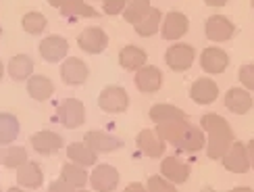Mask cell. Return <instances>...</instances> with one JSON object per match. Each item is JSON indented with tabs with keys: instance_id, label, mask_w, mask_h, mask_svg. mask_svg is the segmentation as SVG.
I'll return each instance as SVG.
<instances>
[{
	"instance_id": "40",
	"label": "cell",
	"mask_w": 254,
	"mask_h": 192,
	"mask_svg": "<svg viewBox=\"0 0 254 192\" xmlns=\"http://www.w3.org/2000/svg\"><path fill=\"white\" fill-rule=\"evenodd\" d=\"M229 0H204L206 6H213V8H219V6H225Z\"/></svg>"
},
{
	"instance_id": "13",
	"label": "cell",
	"mask_w": 254,
	"mask_h": 192,
	"mask_svg": "<svg viewBox=\"0 0 254 192\" xmlns=\"http://www.w3.org/2000/svg\"><path fill=\"white\" fill-rule=\"evenodd\" d=\"M135 88L144 92V94H152L156 90H161L163 86V73L158 67L154 65H144L135 71V78H133Z\"/></svg>"
},
{
	"instance_id": "35",
	"label": "cell",
	"mask_w": 254,
	"mask_h": 192,
	"mask_svg": "<svg viewBox=\"0 0 254 192\" xmlns=\"http://www.w3.org/2000/svg\"><path fill=\"white\" fill-rule=\"evenodd\" d=\"M146 188H148V192H177L175 184L169 182V180L163 176H150Z\"/></svg>"
},
{
	"instance_id": "24",
	"label": "cell",
	"mask_w": 254,
	"mask_h": 192,
	"mask_svg": "<svg viewBox=\"0 0 254 192\" xmlns=\"http://www.w3.org/2000/svg\"><path fill=\"white\" fill-rule=\"evenodd\" d=\"M67 157L71 163H77L81 167L98 165V153L92 151L86 142H71L67 146Z\"/></svg>"
},
{
	"instance_id": "5",
	"label": "cell",
	"mask_w": 254,
	"mask_h": 192,
	"mask_svg": "<svg viewBox=\"0 0 254 192\" xmlns=\"http://www.w3.org/2000/svg\"><path fill=\"white\" fill-rule=\"evenodd\" d=\"M90 184L96 192H115V188L119 186V172L107 163L94 165V172L90 174Z\"/></svg>"
},
{
	"instance_id": "49",
	"label": "cell",
	"mask_w": 254,
	"mask_h": 192,
	"mask_svg": "<svg viewBox=\"0 0 254 192\" xmlns=\"http://www.w3.org/2000/svg\"><path fill=\"white\" fill-rule=\"evenodd\" d=\"M250 4H252V8H254V0H250Z\"/></svg>"
},
{
	"instance_id": "21",
	"label": "cell",
	"mask_w": 254,
	"mask_h": 192,
	"mask_svg": "<svg viewBox=\"0 0 254 192\" xmlns=\"http://www.w3.org/2000/svg\"><path fill=\"white\" fill-rule=\"evenodd\" d=\"M252 96L246 88H229L225 92V106L236 115H246L252 109Z\"/></svg>"
},
{
	"instance_id": "43",
	"label": "cell",
	"mask_w": 254,
	"mask_h": 192,
	"mask_svg": "<svg viewBox=\"0 0 254 192\" xmlns=\"http://www.w3.org/2000/svg\"><path fill=\"white\" fill-rule=\"evenodd\" d=\"M229 192H254V190L248 188V186H238V188H231Z\"/></svg>"
},
{
	"instance_id": "48",
	"label": "cell",
	"mask_w": 254,
	"mask_h": 192,
	"mask_svg": "<svg viewBox=\"0 0 254 192\" xmlns=\"http://www.w3.org/2000/svg\"><path fill=\"white\" fill-rule=\"evenodd\" d=\"M0 38H2V25H0Z\"/></svg>"
},
{
	"instance_id": "1",
	"label": "cell",
	"mask_w": 254,
	"mask_h": 192,
	"mask_svg": "<svg viewBox=\"0 0 254 192\" xmlns=\"http://www.w3.org/2000/svg\"><path fill=\"white\" fill-rule=\"evenodd\" d=\"M200 127L206 134V155L208 159H223V155L229 151V146L234 144V130H231L229 121L225 117L217 113H206L200 119Z\"/></svg>"
},
{
	"instance_id": "8",
	"label": "cell",
	"mask_w": 254,
	"mask_h": 192,
	"mask_svg": "<svg viewBox=\"0 0 254 192\" xmlns=\"http://www.w3.org/2000/svg\"><path fill=\"white\" fill-rule=\"evenodd\" d=\"M204 34L210 42H227L236 36V25L225 15H213L206 19Z\"/></svg>"
},
{
	"instance_id": "42",
	"label": "cell",
	"mask_w": 254,
	"mask_h": 192,
	"mask_svg": "<svg viewBox=\"0 0 254 192\" xmlns=\"http://www.w3.org/2000/svg\"><path fill=\"white\" fill-rule=\"evenodd\" d=\"M48 4H50L52 8H61L63 4H65V0H48Z\"/></svg>"
},
{
	"instance_id": "31",
	"label": "cell",
	"mask_w": 254,
	"mask_h": 192,
	"mask_svg": "<svg viewBox=\"0 0 254 192\" xmlns=\"http://www.w3.org/2000/svg\"><path fill=\"white\" fill-rule=\"evenodd\" d=\"M61 13L73 19V17H100V13L94 6L86 4V0H65L61 6Z\"/></svg>"
},
{
	"instance_id": "25",
	"label": "cell",
	"mask_w": 254,
	"mask_h": 192,
	"mask_svg": "<svg viewBox=\"0 0 254 192\" xmlns=\"http://www.w3.org/2000/svg\"><path fill=\"white\" fill-rule=\"evenodd\" d=\"M27 94L34 100L44 102L55 94V84H52V80L48 76H40V73H36V76H31L27 80Z\"/></svg>"
},
{
	"instance_id": "38",
	"label": "cell",
	"mask_w": 254,
	"mask_h": 192,
	"mask_svg": "<svg viewBox=\"0 0 254 192\" xmlns=\"http://www.w3.org/2000/svg\"><path fill=\"white\" fill-rule=\"evenodd\" d=\"M48 192H77V188H73L71 184H67L65 180H55L50 186H48Z\"/></svg>"
},
{
	"instance_id": "34",
	"label": "cell",
	"mask_w": 254,
	"mask_h": 192,
	"mask_svg": "<svg viewBox=\"0 0 254 192\" xmlns=\"http://www.w3.org/2000/svg\"><path fill=\"white\" fill-rule=\"evenodd\" d=\"M0 157L6 169H19L23 163H27V151L23 146H4Z\"/></svg>"
},
{
	"instance_id": "32",
	"label": "cell",
	"mask_w": 254,
	"mask_h": 192,
	"mask_svg": "<svg viewBox=\"0 0 254 192\" xmlns=\"http://www.w3.org/2000/svg\"><path fill=\"white\" fill-rule=\"evenodd\" d=\"M150 8H152L150 0H129L127 6H125V10H123V19L127 21V23L135 25V23H140L148 13H150Z\"/></svg>"
},
{
	"instance_id": "10",
	"label": "cell",
	"mask_w": 254,
	"mask_h": 192,
	"mask_svg": "<svg viewBox=\"0 0 254 192\" xmlns=\"http://www.w3.org/2000/svg\"><path fill=\"white\" fill-rule=\"evenodd\" d=\"M88 76H90V67L77 57H69L61 65V80L67 86H81V84H86Z\"/></svg>"
},
{
	"instance_id": "23",
	"label": "cell",
	"mask_w": 254,
	"mask_h": 192,
	"mask_svg": "<svg viewBox=\"0 0 254 192\" xmlns=\"http://www.w3.org/2000/svg\"><path fill=\"white\" fill-rule=\"evenodd\" d=\"M146 63H148L146 50L140 48V46H135V44H127L119 52V65L123 69H127V71H137L140 67H144Z\"/></svg>"
},
{
	"instance_id": "30",
	"label": "cell",
	"mask_w": 254,
	"mask_h": 192,
	"mask_svg": "<svg viewBox=\"0 0 254 192\" xmlns=\"http://www.w3.org/2000/svg\"><path fill=\"white\" fill-rule=\"evenodd\" d=\"M161 23H163V13L158 8H150V13H148L140 23H135L133 29H135V34L137 36H142V38H150L154 36L158 29H161Z\"/></svg>"
},
{
	"instance_id": "16",
	"label": "cell",
	"mask_w": 254,
	"mask_h": 192,
	"mask_svg": "<svg viewBox=\"0 0 254 192\" xmlns=\"http://www.w3.org/2000/svg\"><path fill=\"white\" fill-rule=\"evenodd\" d=\"M31 146H34V151L40 153V155H55L63 148V136L52 132V130H40L38 134H34L29 138Z\"/></svg>"
},
{
	"instance_id": "29",
	"label": "cell",
	"mask_w": 254,
	"mask_h": 192,
	"mask_svg": "<svg viewBox=\"0 0 254 192\" xmlns=\"http://www.w3.org/2000/svg\"><path fill=\"white\" fill-rule=\"evenodd\" d=\"M61 180H65L67 184H71L73 188H83L90 182V174L86 172V167H81L77 163H65L61 169Z\"/></svg>"
},
{
	"instance_id": "4",
	"label": "cell",
	"mask_w": 254,
	"mask_h": 192,
	"mask_svg": "<svg viewBox=\"0 0 254 192\" xmlns=\"http://www.w3.org/2000/svg\"><path fill=\"white\" fill-rule=\"evenodd\" d=\"M98 106L104 113H125L129 106V94L121 86H107L98 96Z\"/></svg>"
},
{
	"instance_id": "39",
	"label": "cell",
	"mask_w": 254,
	"mask_h": 192,
	"mask_svg": "<svg viewBox=\"0 0 254 192\" xmlns=\"http://www.w3.org/2000/svg\"><path fill=\"white\" fill-rule=\"evenodd\" d=\"M123 192H148V188H146L144 184H140V182H131V184L125 186Z\"/></svg>"
},
{
	"instance_id": "50",
	"label": "cell",
	"mask_w": 254,
	"mask_h": 192,
	"mask_svg": "<svg viewBox=\"0 0 254 192\" xmlns=\"http://www.w3.org/2000/svg\"><path fill=\"white\" fill-rule=\"evenodd\" d=\"M0 165H2V157H0Z\"/></svg>"
},
{
	"instance_id": "14",
	"label": "cell",
	"mask_w": 254,
	"mask_h": 192,
	"mask_svg": "<svg viewBox=\"0 0 254 192\" xmlns=\"http://www.w3.org/2000/svg\"><path fill=\"white\" fill-rule=\"evenodd\" d=\"M40 57L46 63H59L67 57L69 52V42L63 36H46L40 42Z\"/></svg>"
},
{
	"instance_id": "11",
	"label": "cell",
	"mask_w": 254,
	"mask_h": 192,
	"mask_svg": "<svg viewBox=\"0 0 254 192\" xmlns=\"http://www.w3.org/2000/svg\"><path fill=\"white\" fill-rule=\"evenodd\" d=\"M229 65V55L219 48V46H208L200 52V67H202L210 76H217V73H223Z\"/></svg>"
},
{
	"instance_id": "26",
	"label": "cell",
	"mask_w": 254,
	"mask_h": 192,
	"mask_svg": "<svg viewBox=\"0 0 254 192\" xmlns=\"http://www.w3.org/2000/svg\"><path fill=\"white\" fill-rule=\"evenodd\" d=\"M150 119L158 125V123H167V121H177V119H186V113L175 104L169 102H158L150 106Z\"/></svg>"
},
{
	"instance_id": "27",
	"label": "cell",
	"mask_w": 254,
	"mask_h": 192,
	"mask_svg": "<svg viewBox=\"0 0 254 192\" xmlns=\"http://www.w3.org/2000/svg\"><path fill=\"white\" fill-rule=\"evenodd\" d=\"M21 130V123L13 113H6V111H0V146H6L10 142L17 140Z\"/></svg>"
},
{
	"instance_id": "44",
	"label": "cell",
	"mask_w": 254,
	"mask_h": 192,
	"mask_svg": "<svg viewBox=\"0 0 254 192\" xmlns=\"http://www.w3.org/2000/svg\"><path fill=\"white\" fill-rule=\"evenodd\" d=\"M6 192H25L23 188H19V186H13V188H8Z\"/></svg>"
},
{
	"instance_id": "46",
	"label": "cell",
	"mask_w": 254,
	"mask_h": 192,
	"mask_svg": "<svg viewBox=\"0 0 254 192\" xmlns=\"http://www.w3.org/2000/svg\"><path fill=\"white\" fill-rule=\"evenodd\" d=\"M202 192H213V188H204V190H202Z\"/></svg>"
},
{
	"instance_id": "18",
	"label": "cell",
	"mask_w": 254,
	"mask_h": 192,
	"mask_svg": "<svg viewBox=\"0 0 254 192\" xmlns=\"http://www.w3.org/2000/svg\"><path fill=\"white\" fill-rule=\"evenodd\" d=\"M190 96L196 104H210L217 100L219 96V86L215 84V80H208V78H200L196 80L192 86H190Z\"/></svg>"
},
{
	"instance_id": "6",
	"label": "cell",
	"mask_w": 254,
	"mask_h": 192,
	"mask_svg": "<svg viewBox=\"0 0 254 192\" xmlns=\"http://www.w3.org/2000/svg\"><path fill=\"white\" fill-rule=\"evenodd\" d=\"M223 167L231 174H246L248 169L252 167L250 165V157H248V148L244 142H234L229 146V151L223 155Z\"/></svg>"
},
{
	"instance_id": "7",
	"label": "cell",
	"mask_w": 254,
	"mask_h": 192,
	"mask_svg": "<svg viewBox=\"0 0 254 192\" xmlns=\"http://www.w3.org/2000/svg\"><path fill=\"white\" fill-rule=\"evenodd\" d=\"M190 29V19L186 17V13L182 10H171V13H167L163 23H161V36L169 42L173 40H179L188 34Z\"/></svg>"
},
{
	"instance_id": "33",
	"label": "cell",
	"mask_w": 254,
	"mask_h": 192,
	"mask_svg": "<svg viewBox=\"0 0 254 192\" xmlns=\"http://www.w3.org/2000/svg\"><path fill=\"white\" fill-rule=\"evenodd\" d=\"M48 25V19L40 13V10H29V13L23 15V19H21V27H23V31H27L29 36H40L42 31L46 29Z\"/></svg>"
},
{
	"instance_id": "37",
	"label": "cell",
	"mask_w": 254,
	"mask_h": 192,
	"mask_svg": "<svg viewBox=\"0 0 254 192\" xmlns=\"http://www.w3.org/2000/svg\"><path fill=\"white\" fill-rule=\"evenodd\" d=\"M129 0H102V10L107 15H119L125 10Z\"/></svg>"
},
{
	"instance_id": "22",
	"label": "cell",
	"mask_w": 254,
	"mask_h": 192,
	"mask_svg": "<svg viewBox=\"0 0 254 192\" xmlns=\"http://www.w3.org/2000/svg\"><path fill=\"white\" fill-rule=\"evenodd\" d=\"M6 73L13 82H23L34 76V59L29 55H15L8 61L6 65Z\"/></svg>"
},
{
	"instance_id": "51",
	"label": "cell",
	"mask_w": 254,
	"mask_h": 192,
	"mask_svg": "<svg viewBox=\"0 0 254 192\" xmlns=\"http://www.w3.org/2000/svg\"><path fill=\"white\" fill-rule=\"evenodd\" d=\"M0 192H2V188H0Z\"/></svg>"
},
{
	"instance_id": "36",
	"label": "cell",
	"mask_w": 254,
	"mask_h": 192,
	"mask_svg": "<svg viewBox=\"0 0 254 192\" xmlns=\"http://www.w3.org/2000/svg\"><path fill=\"white\" fill-rule=\"evenodd\" d=\"M238 80L248 92H254V63H246L238 71Z\"/></svg>"
},
{
	"instance_id": "45",
	"label": "cell",
	"mask_w": 254,
	"mask_h": 192,
	"mask_svg": "<svg viewBox=\"0 0 254 192\" xmlns=\"http://www.w3.org/2000/svg\"><path fill=\"white\" fill-rule=\"evenodd\" d=\"M2 78H4V63L0 61V80H2Z\"/></svg>"
},
{
	"instance_id": "2",
	"label": "cell",
	"mask_w": 254,
	"mask_h": 192,
	"mask_svg": "<svg viewBox=\"0 0 254 192\" xmlns=\"http://www.w3.org/2000/svg\"><path fill=\"white\" fill-rule=\"evenodd\" d=\"M57 119L61 125L75 130V127L83 125V121H86V106H83L79 98H65L57 109Z\"/></svg>"
},
{
	"instance_id": "41",
	"label": "cell",
	"mask_w": 254,
	"mask_h": 192,
	"mask_svg": "<svg viewBox=\"0 0 254 192\" xmlns=\"http://www.w3.org/2000/svg\"><path fill=\"white\" fill-rule=\"evenodd\" d=\"M246 148H248V157H250V165H252V169H254V138L246 144Z\"/></svg>"
},
{
	"instance_id": "3",
	"label": "cell",
	"mask_w": 254,
	"mask_h": 192,
	"mask_svg": "<svg viewBox=\"0 0 254 192\" xmlns=\"http://www.w3.org/2000/svg\"><path fill=\"white\" fill-rule=\"evenodd\" d=\"M194 59H196V50L192 44H186V42H177V44L169 46L165 52V63L173 71H188L192 67Z\"/></svg>"
},
{
	"instance_id": "28",
	"label": "cell",
	"mask_w": 254,
	"mask_h": 192,
	"mask_svg": "<svg viewBox=\"0 0 254 192\" xmlns=\"http://www.w3.org/2000/svg\"><path fill=\"white\" fill-rule=\"evenodd\" d=\"M190 121L188 119H177V121H167V123H158L156 125V134L161 138L163 142H169V144H175L182 134L188 130Z\"/></svg>"
},
{
	"instance_id": "47",
	"label": "cell",
	"mask_w": 254,
	"mask_h": 192,
	"mask_svg": "<svg viewBox=\"0 0 254 192\" xmlns=\"http://www.w3.org/2000/svg\"><path fill=\"white\" fill-rule=\"evenodd\" d=\"M77 192H90V190H86V188H79V190H77Z\"/></svg>"
},
{
	"instance_id": "12",
	"label": "cell",
	"mask_w": 254,
	"mask_h": 192,
	"mask_svg": "<svg viewBox=\"0 0 254 192\" xmlns=\"http://www.w3.org/2000/svg\"><path fill=\"white\" fill-rule=\"evenodd\" d=\"M83 142H86L92 151L96 153H115L123 146V140L113 134H107L102 130H90L86 136H83Z\"/></svg>"
},
{
	"instance_id": "17",
	"label": "cell",
	"mask_w": 254,
	"mask_h": 192,
	"mask_svg": "<svg viewBox=\"0 0 254 192\" xmlns=\"http://www.w3.org/2000/svg\"><path fill=\"white\" fill-rule=\"evenodd\" d=\"M161 176L173 184H184L190 178V165L177 157H165L161 163Z\"/></svg>"
},
{
	"instance_id": "19",
	"label": "cell",
	"mask_w": 254,
	"mask_h": 192,
	"mask_svg": "<svg viewBox=\"0 0 254 192\" xmlns=\"http://www.w3.org/2000/svg\"><path fill=\"white\" fill-rule=\"evenodd\" d=\"M17 182L19 186L29 188V190H36L44 184V172L38 161H27L17 169Z\"/></svg>"
},
{
	"instance_id": "9",
	"label": "cell",
	"mask_w": 254,
	"mask_h": 192,
	"mask_svg": "<svg viewBox=\"0 0 254 192\" xmlns=\"http://www.w3.org/2000/svg\"><path fill=\"white\" fill-rule=\"evenodd\" d=\"M77 46L88 55H100L109 46V36L102 27H86L77 38Z\"/></svg>"
},
{
	"instance_id": "20",
	"label": "cell",
	"mask_w": 254,
	"mask_h": 192,
	"mask_svg": "<svg viewBox=\"0 0 254 192\" xmlns=\"http://www.w3.org/2000/svg\"><path fill=\"white\" fill-rule=\"evenodd\" d=\"M135 144L146 157H150V159H158L165 153V142L158 138V134L154 130H142L135 136Z\"/></svg>"
},
{
	"instance_id": "15",
	"label": "cell",
	"mask_w": 254,
	"mask_h": 192,
	"mask_svg": "<svg viewBox=\"0 0 254 192\" xmlns=\"http://www.w3.org/2000/svg\"><path fill=\"white\" fill-rule=\"evenodd\" d=\"M173 146L177 148V151H182V153H198V151H202V148L206 146V134H204V130L200 125L190 123L188 130L182 134V138H179Z\"/></svg>"
}]
</instances>
